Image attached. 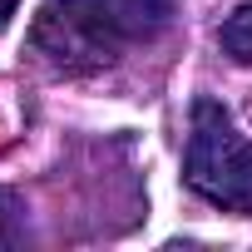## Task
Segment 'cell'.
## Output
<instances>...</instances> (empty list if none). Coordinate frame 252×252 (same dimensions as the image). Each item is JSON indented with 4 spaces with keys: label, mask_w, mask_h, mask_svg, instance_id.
I'll use <instances>...</instances> for the list:
<instances>
[{
    "label": "cell",
    "mask_w": 252,
    "mask_h": 252,
    "mask_svg": "<svg viewBox=\"0 0 252 252\" xmlns=\"http://www.w3.org/2000/svg\"><path fill=\"white\" fill-rule=\"evenodd\" d=\"M25 198L15 188H0V247H25L30 242V218Z\"/></svg>",
    "instance_id": "cell-4"
},
{
    "label": "cell",
    "mask_w": 252,
    "mask_h": 252,
    "mask_svg": "<svg viewBox=\"0 0 252 252\" xmlns=\"http://www.w3.org/2000/svg\"><path fill=\"white\" fill-rule=\"evenodd\" d=\"M218 45L232 64H252V5H237L222 25H218Z\"/></svg>",
    "instance_id": "cell-3"
},
{
    "label": "cell",
    "mask_w": 252,
    "mask_h": 252,
    "mask_svg": "<svg viewBox=\"0 0 252 252\" xmlns=\"http://www.w3.org/2000/svg\"><path fill=\"white\" fill-rule=\"evenodd\" d=\"M183 183L203 203H213L232 218H252V139L208 94L193 99V114H188Z\"/></svg>",
    "instance_id": "cell-2"
},
{
    "label": "cell",
    "mask_w": 252,
    "mask_h": 252,
    "mask_svg": "<svg viewBox=\"0 0 252 252\" xmlns=\"http://www.w3.org/2000/svg\"><path fill=\"white\" fill-rule=\"evenodd\" d=\"M15 10H20V0H0V30L10 25V15H15Z\"/></svg>",
    "instance_id": "cell-5"
},
{
    "label": "cell",
    "mask_w": 252,
    "mask_h": 252,
    "mask_svg": "<svg viewBox=\"0 0 252 252\" xmlns=\"http://www.w3.org/2000/svg\"><path fill=\"white\" fill-rule=\"evenodd\" d=\"M173 0H45L30 25V60L84 79L124 64L173 30Z\"/></svg>",
    "instance_id": "cell-1"
}]
</instances>
